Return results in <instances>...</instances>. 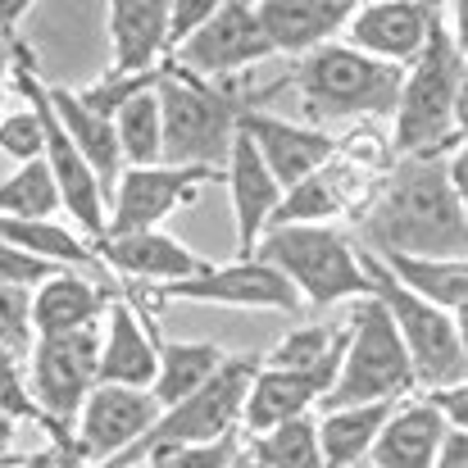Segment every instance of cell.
<instances>
[{"mask_svg": "<svg viewBox=\"0 0 468 468\" xmlns=\"http://www.w3.org/2000/svg\"><path fill=\"white\" fill-rule=\"evenodd\" d=\"M223 173L214 168H173V164H151V168H123L110 196V223L105 237H128V232H155L168 214L191 205L209 182Z\"/></svg>", "mask_w": 468, "mask_h": 468, "instance_id": "11", "label": "cell"}, {"mask_svg": "<svg viewBox=\"0 0 468 468\" xmlns=\"http://www.w3.org/2000/svg\"><path fill=\"white\" fill-rule=\"evenodd\" d=\"M101 310H105V292L91 278H82L78 269H59L50 282H41L32 292V327H37V336H64V332L96 327Z\"/></svg>", "mask_w": 468, "mask_h": 468, "instance_id": "25", "label": "cell"}, {"mask_svg": "<svg viewBox=\"0 0 468 468\" xmlns=\"http://www.w3.org/2000/svg\"><path fill=\"white\" fill-rule=\"evenodd\" d=\"M273 46L255 18V5H241V0H218L214 18L191 37L182 41L168 64L186 69L191 78H205V82H228L232 73L250 69L255 59H269Z\"/></svg>", "mask_w": 468, "mask_h": 468, "instance_id": "12", "label": "cell"}, {"mask_svg": "<svg viewBox=\"0 0 468 468\" xmlns=\"http://www.w3.org/2000/svg\"><path fill=\"white\" fill-rule=\"evenodd\" d=\"M159 373V346L151 332L142 327V314L128 301H114L105 314V332H101V364H96V382L101 387H128V391H151Z\"/></svg>", "mask_w": 468, "mask_h": 468, "instance_id": "20", "label": "cell"}, {"mask_svg": "<svg viewBox=\"0 0 468 468\" xmlns=\"http://www.w3.org/2000/svg\"><path fill=\"white\" fill-rule=\"evenodd\" d=\"M223 359L228 355L214 341H164L159 346V373H155V382H151L155 405L159 410H173L186 396H196L223 368Z\"/></svg>", "mask_w": 468, "mask_h": 468, "instance_id": "27", "label": "cell"}, {"mask_svg": "<svg viewBox=\"0 0 468 468\" xmlns=\"http://www.w3.org/2000/svg\"><path fill=\"white\" fill-rule=\"evenodd\" d=\"M110 73L137 78L168 59V0H114L105 9Z\"/></svg>", "mask_w": 468, "mask_h": 468, "instance_id": "17", "label": "cell"}, {"mask_svg": "<svg viewBox=\"0 0 468 468\" xmlns=\"http://www.w3.org/2000/svg\"><path fill=\"white\" fill-rule=\"evenodd\" d=\"M250 260L278 269L296 287V296L310 301V305H336L346 296H355V301L368 296L359 250L346 237H336L332 228H301V223L269 228Z\"/></svg>", "mask_w": 468, "mask_h": 468, "instance_id": "7", "label": "cell"}, {"mask_svg": "<svg viewBox=\"0 0 468 468\" xmlns=\"http://www.w3.org/2000/svg\"><path fill=\"white\" fill-rule=\"evenodd\" d=\"M437 14H441L437 5H414V0H368V5H355V14L346 23V46H355L359 55L387 59V64L419 59Z\"/></svg>", "mask_w": 468, "mask_h": 468, "instance_id": "15", "label": "cell"}, {"mask_svg": "<svg viewBox=\"0 0 468 468\" xmlns=\"http://www.w3.org/2000/svg\"><path fill=\"white\" fill-rule=\"evenodd\" d=\"M46 101H50L59 128L69 133V142L78 146V155L87 159V168L96 173V182H101V191H105V200H110V196H114V182H119V173H123L119 137H114V119L87 110L82 96L69 91V87H46Z\"/></svg>", "mask_w": 468, "mask_h": 468, "instance_id": "24", "label": "cell"}, {"mask_svg": "<svg viewBox=\"0 0 468 468\" xmlns=\"http://www.w3.org/2000/svg\"><path fill=\"white\" fill-rule=\"evenodd\" d=\"M250 460L260 468H327L323 451H318V423L310 414L296 423H282L273 432H264L250 451Z\"/></svg>", "mask_w": 468, "mask_h": 468, "instance_id": "34", "label": "cell"}, {"mask_svg": "<svg viewBox=\"0 0 468 468\" xmlns=\"http://www.w3.org/2000/svg\"><path fill=\"white\" fill-rule=\"evenodd\" d=\"M232 468H260V464H255L250 455H241V460H237V464H232Z\"/></svg>", "mask_w": 468, "mask_h": 468, "instance_id": "50", "label": "cell"}, {"mask_svg": "<svg viewBox=\"0 0 468 468\" xmlns=\"http://www.w3.org/2000/svg\"><path fill=\"white\" fill-rule=\"evenodd\" d=\"M323 396H327V382H318L314 373H287V368L260 364V373L246 391V405H241V428L264 437L282 423L305 419Z\"/></svg>", "mask_w": 468, "mask_h": 468, "instance_id": "22", "label": "cell"}, {"mask_svg": "<svg viewBox=\"0 0 468 468\" xmlns=\"http://www.w3.org/2000/svg\"><path fill=\"white\" fill-rule=\"evenodd\" d=\"M455 128H460V137L468 146V64H464V78H460V91H455Z\"/></svg>", "mask_w": 468, "mask_h": 468, "instance_id": "46", "label": "cell"}, {"mask_svg": "<svg viewBox=\"0 0 468 468\" xmlns=\"http://www.w3.org/2000/svg\"><path fill=\"white\" fill-rule=\"evenodd\" d=\"M23 359H14L5 346H0V414H9L14 423H41V410L27 391V378L18 368Z\"/></svg>", "mask_w": 468, "mask_h": 468, "instance_id": "37", "label": "cell"}, {"mask_svg": "<svg viewBox=\"0 0 468 468\" xmlns=\"http://www.w3.org/2000/svg\"><path fill=\"white\" fill-rule=\"evenodd\" d=\"M32 378L27 391L41 410V428L50 432L55 446H73V423L96 387V364H101V332H64V336H37L32 346Z\"/></svg>", "mask_w": 468, "mask_h": 468, "instance_id": "9", "label": "cell"}, {"mask_svg": "<svg viewBox=\"0 0 468 468\" xmlns=\"http://www.w3.org/2000/svg\"><path fill=\"white\" fill-rule=\"evenodd\" d=\"M0 241L23 250V255H37V260H46L55 269H87V264H96L91 246H82L55 218H5L0 214Z\"/></svg>", "mask_w": 468, "mask_h": 468, "instance_id": "29", "label": "cell"}, {"mask_svg": "<svg viewBox=\"0 0 468 468\" xmlns=\"http://www.w3.org/2000/svg\"><path fill=\"white\" fill-rule=\"evenodd\" d=\"M446 182H451V191H455V200H460V209L468 218V146L455 151V159L446 164Z\"/></svg>", "mask_w": 468, "mask_h": 468, "instance_id": "42", "label": "cell"}, {"mask_svg": "<svg viewBox=\"0 0 468 468\" xmlns=\"http://www.w3.org/2000/svg\"><path fill=\"white\" fill-rule=\"evenodd\" d=\"M0 151L14 159V164H37L46 151V133H41V119L37 110H18V114H0Z\"/></svg>", "mask_w": 468, "mask_h": 468, "instance_id": "36", "label": "cell"}, {"mask_svg": "<svg viewBox=\"0 0 468 468\" xmlns=\"http://www.w3.org/2000/svg\"><path fill=\"white\" fill-rule=\"evenodd\" d=\"M18 87H23V96H27V105L37 110V119H41V133H46V151H41V164L50 168V177H55V191H59V209H69L73 214V223L87 232V237H105V223H110V200H105V191H101V182H96V173L87 168V159L78 155V146L69 142V133L59 128V119H55V110H50V101H46V87L37 82V73L23 64L18 69Z\"/></svg>", "mask_w": 468, "mask_h": 468, "instance_id": "10", "label": "cell"}, {"mask_svg": "<svg viewBox=\"0 0 468 468\" xmlns=\"http://www.w3.org/2000/svg\"><path fill=\"white\" fill-rule=\"evenodd\" d=\"M441 14L451 18V27H446V32H451V41H455V50H460V55H464V59H468V0H460V5H446Z\"/></svg>", "mask_w": 468, "mask_h": 468, "instance_id": "43", "label": "cell"}, {"mask_svg": "<svg viewBox=\"0 0 468 468\" xmlns=\"http://www.w3.org/2000/svg\"><path fill=\"white\" fill-rule=\"evenodd\" d=\"M223 182H228V196H232L237 250H241V260H250L255 246H260V237L273 223V209L282 205V186L273 182V173L264 168V159L255 155V146L241 137V128H237L232 155H228V168H223Z\"/></svg>", "mask_w": 468, "mask_h": 468, "instance_id": "18", "label": "cell"}, {"mask_svg": "<svg viewBox=\"0 0 468 468\" xmlns=\"http://www.w3.org/2000/svg\"><path fill=\"white\" fill-rule=\"evenodd\" d=\"M410 387H414V364H410V350H405L391 314L382 310L373 296H364L355 305L350 327H346L341 373H336L332 391L323 396V405L327 410H346V405L400 400Z\"/></svg>", "mask_w": 468, "mask_h": 468, "instance_id": "8", "label": "cell"}, {"mask_svg": "<svg viewBox=\"0 0 468 468\" xmlns=\"http://www.w3.org/2000/svg\"><path fill=\"white\" fill-rule=\"evenodd\" d=\"M400 400H373V405H346L327 410L318 419V451L327 468H355L373 455V441L382 437L387 419L396 414Z\"/></svg>", "mask_w": 468, "mask_h": 468, "instance_id": "26", "label": "cell"}, {"mask_svg": "<svg viewBox=\"0 0 468 468\" xmlns=\"http://www.w3.org/2000/svg\"><path fill=\"white\" fill-rule=\"evenodd\" d=\"M14 441H18V423H14L9 414H0V468H9V464L23 460V455L14 460Z\"/></svg>", "mask_w": 468, "mask_h": 468, "instance_id": "44", "label": "cell"}, {"mask_svg": "<svg viewBox=\"0 0 468 468\" xmlns=\"http://www.w3.org/2000/svg\"><path fill=\"white\" fill-rule=\"evenodd\" d=\"M464 55L455 50L441 14L428 32L423 55L414 59V73L400 87L396 101V151L410 159H437V151L455 137V91L464 78Z\"/></svg>", "mask_w": 468, "mask_h": 468, "instance_id": "4", "label": "cell"}, {"mask_svg": "<svg viewBox=\"0 0 468 468\" xmlns=\"http://www.w3.org/2000/svg\"><path fill=\"white\" fill-rule=\"evenodd\" d=\"M455 327H460V346H464V355H468V314L455 323Z\"/></svg>", "mask_w": 468, "mask_h": 468, "instance_id": "49", "label": "cell"}, {"mask_svg": "<svg viewBox=\"0 0 468 468\" xmlns=\"http://www.w3.org/2000/svg\"><path fill=\"white\" fill-rule=\"evenodd\" d=\"M260 373V359L255 355H228L223 368L196 391L186 396L182 405L164 410L159 423L137 441L128 446L119 460H110L105 468H142L151 455L159 451H177V446H209V441H223L237 432L241 423V405H246V391Z\"/></svg>", "mask_w": 468, "mask_h": 468, "instance_id": "5", "label": "cell"}, {"mask_svg": "<svg viewBox=\"0 0 468 468\" xmlns=\"http://www.w3.org/2000/svg\"><path fill=\"white\" fill-rule=\"evenodd\" d=\"M64 451H69V446H46V451H37V455H23L14 468H59Z\"/></svg>", "mask_w": 468, "mask_h": 468, "instance_id": "45", "label": "cell"}, {"mask_svg": "<svg viewBox=\"0 0 468 468\" xmlns=\"http://www.w3.org/2000/svg\"><path fill=\"white\" fill-rule=\"evenodd\" d=\"M159 114H164V151L159 164L173 168H214L223 173L232 142H237V123L250 110V101H241L228 82H205L191 78L177 64H159Z\"/></svg>", "mask_w": 468, "mask_h": 468, "instance_id": "2", "label": "cell"}, {"mask_svg": "<svg viewBox=\"0 0 468 468\" xmlns=\"http://www.w3.org/2000/svg\"><path fill=\"white\" fill-rule=\"evenodd\" d=\"M437 468H468V432H460V428L446 432L441 455H437Z\"/></svg>", "mask_w": 468, "mask_h": 468, "instance_id": "41", "label": "cell"}, {"mask_svg": "<svg viewBox=\"0 0 468 468\" xmlns=\"http://www.w3.org/2000/svg\"><path fill=\"white\" fill-rule=\"evenodd\" d=\"M155 301H196V305H228V310H301V296L296 287L260 264V260H237V264H223V269H205L200 278H186V282H168L151 292Z\"/></svg>", "mask_w": 468, "mask_h": 468, "instance_id": "14", "label": "cell"}, {"mask_svg": "<svg viewBox=\"0 0 468 468\" xmlns=\"http://www.w3.org/2000/svg\"><path fill=\"white\" fill-rule=\"evenodd\" d=\"M241 455H246V451H241V441H237V432H232V437L209 441V446H177V451H159V455H151L142 468H232Z\"/></svg>", "mask_w": 468, "mask_h": 468, "instance_id": "35", "label": "cell"}, {"mask_svg": "<svg viewBox=\"0 0 468 468\" xmlns=\"http://www.w3.org/2000/svg\"><path fill=\"white\" fill-rule=\"evenodd\" d=\"M355 5L350 0H260L255 18L273 46V55H310L346 32Z\"/></svg>", "mask_w": 468, "mask_h": 468, "instance_id": "21", "label": "cell"}, {"mask_svg": "<svg viewBox=\"0 0 468 468\" xmlns=\"http://www.w3.org/2000/svg\"><path fill=\"white\" fill-rule=\"evenodd\" d=\"M114 137H119L123 168H151V164H159V151H164V114H159L155 91H142L137 101H128L114 114Z\"/></svg>", "mask_w": 468, "mask_h": 468, "instance_id": "31", "label": "cell"}, {"mask_svg": "<svg viewBox=\"0 0 468 468\" xmlns=\"http://www.w3.org/2000/svg\"><path fill=\"white\" fill-rule=\"evenodd\" d=\"M5 73H9V46H0V110H5Z\"/></svg>", "mask_w": 468, "mask_h": 468, "instance_id": "47", "label": "cell"}, {"mask_svg": "<svg viewBox=\"0 0 468 468\" xmlns=\"http://www.w3.org/2000/svg\"><path fill=\"white\" fill-rule=\"evenodd\" d=\"M55 209H59V191L41 159L18 164L9 177H0V214L5 218H55Z\"/></svg>", "mask_w": 468, "mask_h": 468, "instance_id": "33", "label": "cell"}, {"mask_svg": "<svg viewBox=\"0 0 468 468\" xmlns=\"http://www.w3.org/2000/svg\"><path fill=\"white\" fill-rule=\"evenodd\" d=\"M59 269L55 264H46V260H37V255H23V250H14V246H5L0 241V287H23V292H37L41 282H50Z\"/></svg>", "mask_w": 468, "mask_h": 468, "instance_id": "38", "label": "cell"}, {"mask_svg": "<svg viewBox=\"0 0 468 468\" xmlns=\"http://www.w3.org/2000/svg\"><path fill=\"white\" fill-rule=\"evenodd\" d=\"M341 355H346V327H296L292 336L278 341L269 368H287V373H314L318 382H336L341 373Z\"/></svg>", "mask_w": 468, "mask_h": 468, "instance_id": "30", "label": "cell"}, {"mask_svg": "<svg viewBox=\"0 0 468 468\" xmlns=\"http://www.w3.org/2000/svg\"><path fill=\"white\" fill-rule=\"evenodd\" d=\"M387 273L414 292L419 301L437 305L441 314H468V264L464 260H410V255H378Z\"/></svg>", "mask_w": 468, "mask_h": 468, "instance_id": "28", "label": "cell"}, {"mask_svg": "<svg viewBox=\"0 0 468 468\" xmlns=\"http://www.w3.org/2000/svg\"><path fill=\"white\" fill-rule=\"evenodd\" d=\"M296 87L310 119H359V114H396L405 69L359 55L355 46L327 41L296 64Z\"/></svg>", "mask_w": 468, "mask_h": 468, "instance_id": "3", "label": "cell"}, {"mask_svg": "<svg viewBox=\"0 0 468 468\" xmlns=\"http://www.w3.org/2000/svg\"><path fill=\"white\" fill-rule=\"evenodd\" d=\"M159 410L151 391H128V387H91L78 423H73V455L82 468H105L119 460L128 446H137L159 423Z\"/></svg>", "mask_w": 468, "mask_h": 468, "instance_id": "13", "label": "cell"}, {"mask_svg": "<svg viewBox=\"0 0 468 468\" xmlns=\"http://www.w3.org/2000/svg\"><path fill=\"white\" fill-rule=\"evenodd\" d=\"M355 468H373V464H355Z\"/></svg>", "mask_w": 468, "mask_h": 468, "instance_id": "51", "label": "cell"}, {"mask_svg": "<svg viewBox=\"0 0 468 468\" xmlns=\"http://www.w3.org/2000/svg\"><path fill=\"white\" fill-rule=\"evenodd\" d=\"M214 9H218V0H168V55L182 41H191L214 18Z\"/></svg>", "mask_w": 468, "mask_h": 468, "instance_id": "39", "label": "cell"}, {"mask_svg": "<svg viewBox=\"0 0 468 468\" xmlns=\"http://www.w3.org/2000/svg\"><path fill=\"white\" fill-rule=\"evenodd\" d=\"M428 400L437 405V414L451 423V428H460L468 432V382H455V387H441V391H428Z\"/></svg>", "mask_w": 468, "mask_h": 468, "instance_id": "40", "label": "cell"}, {"mask_svg": "<svg viewBox=\"0 0 468 468\" xmlns=\"http://www.w3.org/2000/svg\"><path fill=\"white\" fill-rule=\"evenodd\" d=\"M359 269L368 278V296L391 314V323H396V332H400V341L410 350L414 382H423L428 391L468 382V355L460 346L455 318L441 314L437 305H428V301H419L414 292H405L373 250H359Z\"/></svg>", "mask_w": 468, "mask_h": 468, "instance_id": "6", "label": "cell"}, {"mask_svg": "<svg viewBox=\"0 0 468 468\" xmlns=\"http://www.w3.org/2000/svg\"><path fill=\"white\" fill-rule=\"evenodd\" d=\"M241 137L255 146V155L264 159V168L273 173V182L282 191L301 186L305 177H314L323 164H332L336 155V142L318 128H301V123H287V119H273L264 110H246L241 114Z\"/></svg>", "mask_w": 468, "mask_h": 468, "instance_id": "16", "label": "cell"}, {"mask_svg": "<svg viewBox=\"0 0 468 468\" xmlns=\"http://www.w3.org/2000/svg\"><path fill=\"white\" fill-rule=\"evenodd\" d=\"M332 214H341V177H336V168L323 164L301 186L282 191V205L273 209V223L269 228H292V223L323 228V218H332Z\"/></svg>", "mask_w": 468, "mask_h": 468, "instance_id": "32", "label": "cell"}, {"mask_svg": "<svg viewBox=\"0 0 468 468\" xmlns=\"http://www.w3.org/2000/svg\"><path fill=\"white\" fill-rule=\"evenodd\" d=\"M451 423L437 414L432 400H405L396 405V414L387 419L382 437L373 441V468H437L441 441H446Z\"/></svg>", "mask_w": 468, "mask_h": 468, "instance_id": "23", "label": "cell"}, {"mask_svg": "<svg viewBox=\"0 0 468 468\" xmlns=\"http://www.w3.org/2000/svg\"><path fill=\"white\" fill-rule=\"evenodd\" d=\"M101 264H110L114 273L123 278H146L155 287H168V282H186V278H200L209 264L182 246L177 237L168 232H128V237H101L96 250H91Z\"/></svg>", "mask_w": 468, "mask_h": 468, "instance_id": "19", "label": "cell"}, {"mask_svg": "<svg viewBox=\"0 0 468 468\" xmlns=\"http://www.w3.org/2000/svg\"><path fill=\"white\" fill-rule=\"evenodd\" d=\"M59 468H82V460H78V455H73V446H69V451H64V460H59Z\"/></svg>", "mask_w": 468, "mask_h": 468, "instance_id": "48", "label": "cell"}, {"mask_svg": "<svg viewBox=\"0 0 468 468\" xmlns=\"http://www.w3.org/2000/svg\"><path fill=\"white\" fill-rule=\"evenodd\" d=\"M373 255H410V260H464L468 218L446 182V164L410 159L382 191L368 214Z\"/></svg>", "mask_w": 468, "mask_h": 468, "instance_id": "1", "label": "cell"}]
</instances>
